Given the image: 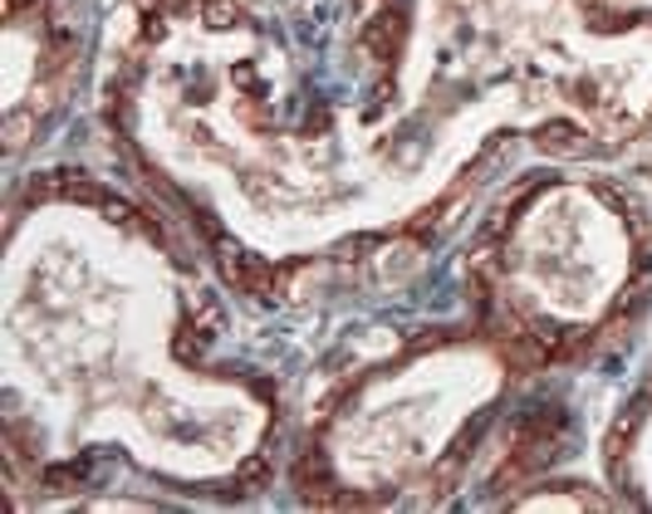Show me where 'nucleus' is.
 Instances as JSON below:
<instances>
[{
    "label": "nucleus",
    "instance_id": "f257e3e1",
    "mask_svg": "<svg viewBox=\"0 0 652 514\" xmlns=\"http://www.w3.org/2000/svg\"><path fill=\"white\" fill-rule=\"evenodd\" d=\"M221 275H226L236 289H246V294H266L270 279H276L266 260H256L250 250H240V245H226V250H221Z\"/></svg>",
    "mask_w": 652,
    "mask_h": 514
},
{
    "label": "nucleus",
    "instance_id": "f03ea898",
    "mask_svg": "<svg viewBox=\"0 0 652 514\" xmlns=\"http://www.w3.org/2000/svg\"><path fill=\"white\" fill-rule=\"evenodd\" d=\"M535 147L550 157H584L588 152V138L580 128H570V123H544L540 133H535Z\"/></svg>",
    "mask_w": 652,
    "mask_h": 514
},
{
    "label": "nucleus",
    "instance_id": "7ed1b4c3",
    "mask_svg": "<svg viewBox=\"0 0 652 514\" xmlns=\"http://www.w3.org/2000/svg\"><path fill=\"white\" fill-rule=\"evenodd\" d=\"M202 20H206V30H231L240 20V0H206Z\"/></svg>",
    "mask_w": 652,
    "mask_h": 514
},
{
    "label": "nucleus",
    "instance_id": "20e7f679",
    "mask_svg": "<svg viewBox=\"0 0 652 514\" xmlns=\"http://www.w3.org/2000/svg\"><path fill=\"white\" fill-rule=\"evenodd\" d=\"M270 476V466H266V460H246V466H240V476H236V486L240 490H260V480H266Z\"/></svg>",
    "mask_w": 652,
    "mask_h": 514
},
{
    "label": "nucleus",
    "instance_id": "39448f33",
    "mask_svg": "<svg viewBox=\"0 0 652 514\" xmlns=\"http://www.w3.org/2000/svg\"><path fill=\"white\" fill-rule=\"evenodd\" d=\"M506 358H510V363H520V367H535V363L544 358V353H540V343H510Z\"/></svg>",
    "mask_w": 652,
    "mask_h": 514
},
{
    "label": "nucleus",
    "instance_id": "423d86ee",
    "mask_svg": "<svg viewBox=\"0 0 652 514\" xmlns=\"http://www.w3.org/2000/svg\"><path fill=\"white\" fill-rule=\"evenodd\" d=\"M20 128H25V113H10V123H5L10 147H20V142H25V133H20Z\"/></svg>",
    "mask_w": 652,
    "mask_h": 514
}]
</instances>
